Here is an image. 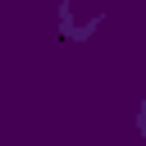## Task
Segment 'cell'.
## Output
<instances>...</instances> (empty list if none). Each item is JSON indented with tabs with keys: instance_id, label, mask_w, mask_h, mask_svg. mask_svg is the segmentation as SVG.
Returning <instances> with one entry per match:
<instances>
[{
	"instance_id": "cell-1",
	"label": "cell",
	"mask_w": 146,
	"mask_h": 146,
	"mask_svg": "<svg viewBox=\"0 0 146 146\" xmlns=\"http://www.w3.org/2000/svg\"><path fill=\"white\" fill-rule=\"evenodd\" d=\"M137 123H141V132H146V105H141V119H137Z\"/></svg>"
}]
</instances>
